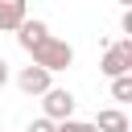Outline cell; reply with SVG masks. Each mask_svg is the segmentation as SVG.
I'll return each instance as SVG.
<instances>
[{
	"label": "cell",
	"mask_w": 132,
	"mask_h": 132,
	"mask_svg": "<svg viewBox=\"0 0 132 132\" xmlns=\"http://www.w3.org/2000/svg\"><path fill=\"white\" fill-rule=\"evenodd\" d=\"M29 58H33V66H41L45 74H58V70H70V62H74V45L50 33V37L29 54Z\"/></svg>",
	"instance_id": "1"
},
{
	"label": "cell",
	"mask_w": 132,
	"mask_h": 132,
	"mask_svg": "<svg viewBox=\"0 0 132 132\" xmlns=\"http://www.w3.org/2000/svg\"><path fill=\"white\" fill-rule=\"evenodd\" d=\"M99 70H103L107 78H124V74H132V37L107 45L103 58H99Z\"/></svg>",
	"instance_id": "2"
},
{
	"label": "cell",
	"mask_w": 132,
	"mask_h": 132,
	"mask_svg": "<svg viewBox=\"0 0 132 132\" xmlns=\"http://www.w3.org/2000/svg\"><path fill=\"white\" fill-rule=\"evenodd\" d=\"M41 116L50 124H62V120H74V95L66 87H50L41 95Z\"/></svg>",
	"instance_id": "3"
},
{
	"label": "cell",
	"mask_w": 132,
	"mask_h": 132,
	"mask_svg": "<svg viewBox=\"0 0 132 132\" xmlns=\"http://www.w3.org/2000/svg\"><path fill=\"white\" fill-rule=\"evenodd\" d=\"M16 87H21L25 95H37V99H41V95L54 87V74H45L41 66H33V62H29V66H21V74H16Z\"/></svg>",
	"instance_id": "4"
},
{
	"label": "cell",
	"mask_w": 132,
	"mask_h": 132,
	"mask_svg": "<svg viewBox=\"0 0 132 132\" xmlns=\"http://www.w3.org/2000/svg\"><path fill=\"white\" fill-rule=\"evenodd\" d=\"M45 37H50V25H45V21H37V16H29V21L16 29V45H21L25 54H33Z\"/></svg>",
	"instance_id": "5"
},
{
	"label": "cell",
	"mask_w": 132,
	"mask_h": 132,
	"mask_svg": "<svg viewBox=\"0 0 132 132\" xmlns=\"http://www.w3.org/2000/svg\"><path fill=\"white\" fill-rule=\"evenodd\" d=\"M91 124H95V132H132L124 107H99V116H95Z\"/></svg>",
	"instance_id": "6"
},
{
	"label": "cell",
	"mask_w": 132,
	"mask_h": 132,
	"mask_svg": "<svg viewBox=\"0 0 132 132\" xmlns=\"http://www.w3.org/2000/svg\"><path fill=\"white\" fill-rule=\"evenodd\" d=\"M25 21H29L25 0H0V33H16Z\"/></svg>",
	"instance_id": "7"
},
{
	"label": "cell",
	"mask_w": 132,
	"mask_h": 132,
	"mask_svg": "<svg viewBox=\"0 0 132 132\" xmlns=\"http://www.w3.org/2000/svg\"><path fill=\"white\" fill-rule=\"evenodd\" d=\"M111 99H116V103H128V99H132V74L111 78Z\"/></svg>",
	"instance_id": "8"
},
{
	"label": "cell",
	"mask_w": 132,
	"mask_h": 132,
	"mask_svg": "<svg viewBox=\"0 0 132 132\" xmlns=\"http://www.w3.org/2000/svg\"><path fill=\"white\" fill-rule=\"evenodd\" d=\"M54 132H95V124L91 120H62Z\"/></svg>",
	"instance_id": "9"
},
{
	"label": "cell",
	"mask_w": 132,
	"mask_h": 132,
	"mask_svg": "<svg viewBox=\"0 0 132 132\" xmlns=\"http://www.w3.org/2000/svg\"><path fill=\"white\" fill-rule=\"evenodd\" d=\"M54 128H58V124H50L45 116H37V120H33V124H29L25 132H54Z\"/></svg>",
	"instance_id": "10"
},
{
	"label": "cell",
	"mask_w": 132,
	"mask_h": 132,
	"mask_svg": "<svg viewBox=\"0 0 132 132\" xmlns=\"http://www.w3.org/2000/svg\"><path fill=\"white\" fill-rule=\"evenodd\" d=\"M4 82H8V62L0 58V91H4Z\"/></svg>",
	"instance_id": "11"
}]
</instances>
